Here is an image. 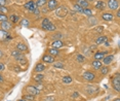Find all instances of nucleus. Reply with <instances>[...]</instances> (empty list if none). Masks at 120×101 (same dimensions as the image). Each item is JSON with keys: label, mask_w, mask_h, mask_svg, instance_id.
Listing matches in <instances>:
<instances>
[{"label": "nucleus", "mask_w": 120, "mask_h": 101, "mask_svg": "<svg viewBox=\"0 0 120 101\" xmlns=\"http://www.w3.org/2000/svg\"><path fill=\"white\" fill-rule=\"evenodd\" d=\"M68 15V7L66 5H61V6L56 8V16L59 18H65Z\"/></svg>", "instance_id": "obj_1"}, {"label": "nucleus", "mask_w": 120, "mask_h": 101, "mask_svg": "<svg viewBox=\"0 0 120 101\" xmlns=\"http://www.w3.org/2000/svg\"><path fill=\"white\" fill-rule=\"evenodd\" d=\"M112 86H113V89H115L117 92H120V76L118 73L115 75V77L112 81Z\"/></svg>", "instance_id": "obj_2"}, {"label": "nucleus", "mask_w": 120, "mask_h": 101, "mask_svg": "<svg viewBox=\"0 0 120 101\" xmlns=\"http://www.w3.org/2000/svg\"><path fill=\"white\" fill-rule=\"evenodd\" d=\"M24 6H25L26 9H28V10H30V12H33L35 9L38 8L36 3H35V1H33V0H31V1H29V2H27V3L24 5Z\"/></svg>", "instance_id": "obj_3"}, {"label": "nucleus", "mask_w": 120, "mask_h": 101, "mask_svg": "<svg viewBox=\"0 0 120 101\" xmlns=\"http://www.w3.org/2000/svg\"><path fill=\"white\" fill-rule=\"evenodd\" d=\"M11 55L15 57V60H18V61H24V59H25V56L23 55V53H21L20 51H15L13 50L11 52Z\"/></svg>", "instance_id": "obj_4"}, {"label": "nucleus", "mask_w": 120, "mask_h": 101, "mask_svg": "<svg viewBox=\"0 0 120 101\" xmlns=\"http://www.w3.org/2000/svg\"><path fill=\"white\" fill-rule=\"evenodd\" d=\"M118 6H119V4L117 0H109L108 1V7L111 10H117L118 9Z\"/></svg>", "instance_id": "obj_5"}, {"label": "nucleus", "mask_w": 120, "mask_h": 101, "mask_svg": "<svg viewBox=\"0 0 120 101\" xmlns=\"http://www.w3.org/2000/svg\"><path fill=\"white\" fill-rule=\"evenodd\" d=\"M26 91L29 93V94H31V95H33V96H35V95H38L39 94V90H38L36 87H34V86H28L26 88Z\"/></svg>", "instance_id": "obj_6"}, {"label": "nucleus", "mask_w": 120, "mask_h": 101, "mask_svg": "<svg viewBox=\"0 0 120 101\" xmlns=\"http://www.w3.org/2000/svg\"><path fill=\"white\" fill-rule=\"evenodd\" d=\"M10 36L9 33L7 31H4V30H0V41H5V40H9Z\"/></svg>", "instance_id": "obj_7"}, {"label": "nucleus", "mask_w": 120, "mask_h": 101, "mask_svg": "<svg viewBox=\"0 0 120 101\" xmlns=\"http://www.w3.org/2000/svg\"><path fill=\"white\" fill-rule=\"evenodd\" d=\"M83 77L85 78L86 81H94L95 78V74L92 71H85L83 73Z\"/></svg>", "instance_id": "obj_8"}, {"label": "nucleus", "mask_w": 120, "mask_h": 101, "mask_svg": "<svg viewBox=\"0 0 120 101\" xmlns=\"http://www.w3.org/2000/svg\"><path fill=\"white\" fill-rule=\"evenodd\" d=\"M58 6V0H49L47 2V8L49 10H53Z\"/></svg>", "instance_id": "obj_9"}, {"label": "nucleus", "mask_w": 120, "mask_h": 101, "mask_svg": "<svg viewBox=\"0 0 120 101\" xmlns=\"http://www.w3.org/2000/svg\"><path fill=\"white\" fill-rule=\"evenodd\" d=\"M0 26H1V29H2V30H4V31H8V30L11 29V24H10L8 21L1 22Z\"/></svg>", "instance_id": "obj_10"}, {"label": "nucleus", "mask_w": 120, "mask_h": 101, "mask_svg": "<svg viewBox=\"0 0 120 101\" xmlns=\"http://www.w3.org/2000/svg\"><path fill=\"white\" fill-rule=\"evenodd\" d=\"M17 50L20 51L21 53H23V52H27V51H28V46H27L24 42H19L18 45H17Z\"/></svg>", "instance_id": "obj_11"}, {"label": "nucleus", "mask_w": 120, "mask_h": 101, "mask_svg": "<svg viewBox=\"0 0 120 101\" xmlns=\"http://www.w3.org/2000/svg\"><path fill=\"white\" fill-rule=\"evenodd\" d=\"M113 59H114V56L113 55H109V56H105L103 59V62L105 65H109L113 62Z\"/></svg>", "instance_id": "obj_12"}, {"label": "nucleus", "mask_w": 120, "mask_h": 101, "mask_svg": "<svg viewBox=\"0 0 120 101\" xmlns=\"http://www.w3.org/2000/svg\"><path fill=\"white\" fill-rule=\"evenodd\" d=\"M102 62L100 61V60H94V61H92V63H91V66L95 70H100L101 69V67H102Z\"/></svg>", "instance_id": "obj_13"}, {"label": "nucleus", "mask_w": 120, "mask_h": 101, "mask_svg": "<svg viewBox=\"0 0 120 101\" xmlns=\"http://www.w3.org/2000/svg\"><path fill=\"white\" fill-rule=\"evenodd\" d=\"M42 60L44 62H46V63H53L54 58H53V56H51V55H45V56H43Z\"/></svg>", "instance_id": "obj_14"}, {"label": "nucleus", "mask_w": 120, "mask_h": 101, "mask_svg": "<svg viewBox=\"0 0 120 101\" xmlns=\"http://www.w3.org/2000/svg\"><path fill=\"white\" fill-rule=\"evenodd\" d=\"M106 52H98V53H95L94 54V59L95 60H102V59H104V57H105V55H106Z\"/></svg>", "instance_id": "obj_15"}, {"label": "nucleus", "mask_w": 120, "mask_h": 101, "mask_svg": "<svg viewBox=\"0 0 120 101\" xmlns=\"http://www.w3.org/2000/svg\"><path fill=\"white\" fill-rule=\"evenodd\" d=\"M76 4H78L79 6H81L82 8H87L88 7V2L85 1V0H77V3Z\"/></svg>", "instance_id": "obj_16"}, {"label": "nucleus", "mask_w": 120, "mask_h": 101, "mask_svg": "<svg viewBox=\"0 0 120 101\" xmlns=\"http://www.w3.org/2000/svg\"><path fill=\"white\" fill-rule=\"evenodd\" d=\"M51 45H52L53 48H62V46L64 45V43H63L62 40H54V41L51 43Z\"/></svg>", "instance_id": "obj_17"}, {"label": "nucleus", "mask_w": 120, "mask_h": 101, "mask_svg": "<svg viewBox=\"0 0 120 101\" xmlns=\"http://www.w3.org/2000/svg\"><path fill=\"white\" fill-rule=\"evenodd\" d=\"M102 18H103V20H104V21H108V22H110V21H113L114 16H113V15H111V13H104V15L102 16Z\"/></svg>", "instance_id": "obj_18"}, {"label": "nucleus", "mask_w": 120, "mask_h": 101, "mask_svg": "<svg viewBox=\"0 0 120 101\" xmlns=\"http://www.w3.org/2000/svg\"><path fill=\"white\" fill-rule=\"evenodd\" d=\"M108 40V37L107 36H100L97 38V40H95V43L97 44H101V43H104L106 42Z\"/></svg>", "instance_id": "obj_19"}, {"label": "nucleus", "mask_w": 120, "mask_h": 101, "mask_svg": "<svg viewBox=\"0 0 120 101\" xmlns=\"http://www.w3.org/2000/svg\"><path fill=\"white\" fill-rule=\"evenodd\" d=\"M105 6H106V4H105L104 1H98L97 3H95V7L100 10H103L104 8H105Z\"/></svg>", "instance_id": "obj_20"}, {"label": "nucleus", "mask_w": 120, "mask_h": 101, "mask_svg": "<svg viewBox=\"0 0 120 101\" xmlns=\"http://www.w3.org/2000/svg\"><path fill=\"white\" fill-rule=\"evenodd\" d=\"M76 60H77V62H79V63H84V62H85V57H84L82 54H78V55L76 56Z\"/></svg>", "instance_id": "obj_21"}, {"label": "nucleus", "mask_w": 120, "mask_h": 101, "mask_svg": "<svg viewBox=\"0 0 120 101\" xmlns=\"http://www.w3.org/2000/svg\"><path fill=\"white\" fill-rule=\"evenodd\" d=\"M45 69V66L43 64H37L36 65V67H35V71L36 72H41V71H43V70Z\"/></svg>", "instance_id": "obj_22"}, {"label": "nucleus", "mask_w": 120, "mask_h": 101, "mask_svg": "<svg viewBox=\"0 0 120 101\" xmlns=\"http://www.w3.org/2000/svg\"><path fill=\"white\" fill-rule=\"evenodd\" d=\"M72 77H71L70 75H66V76H64L63 77V83L64 84H66V85H68V84H71L72 83Z\"/></svg>", "instance_id": "obj_23"}, {"label": "nucleus", "mask_w": 120, "mask_h": 101, "mask_svg": "<svg viewBox=\"0 0 120 101\" xmlns=\"http://www.w3.org/2000/svg\"><path fill=\"white\" fill-rule=\"evenodd\" d=\"M9 20L11 21V23L15 24V23H18V22H19V20H20V17H19L18 15H11L9 17Z\"/></svg>", "instance_id": "obj_24"}, {"label": "nucleus", "mask_w": 120, "mask_h": 101, "mask_svg": "<svg viewBox=\"0 0 120 101\" xmlns=\"http://www.w3.org/2000/svg\"><path fill=\"white\" fill-rule=\"evenodd\" d=\"M42 29H44V30H46V31H54L56 30V26L53 25L52 23H50L49 25H47V26H45L44 28H42Z\"/></svg>", "instance_id": "obj_25"}, {"label": "nucleus", "mask_w": 120, "mask_h": 101, "mask_svg": "<svg viewBox=\"0 0 120 101\" xmlns=\"http://www.w3.org/2000/svg\"><path fill=\"white\" fill-rule=\"evenodd\" d=\"M51 23L50 20L48 18H44L43 19V21H42V23H41V27L42 28H44L45 26H47V25H49V24Z\"/></svg>", "instance_id": "obj_26"}, {"label": "nucleus", "mask_w": 120, "mask_h": 101, "mask_svg": "<svg viewBox=\"0 0 120 101\" xmlns=\"http://www.w3.org/2000/svg\"><path fill=\"white\" fill-rule=\"evenodd\" d=\"M48 52H49V55H51V56H56V55H59V53H60L58 51V48H49Z\"/></svg>", "instance_id": "obj_27"}, {"label": "nucleus", "mask_w": 120, "mask_h": 101, "mask_svg": "<svg viewBox=\"0 0 120 101\" xmlns=\"http://www.w3.org/2000/svg\"><path fill=\"white\" fill-rule=\"evenodd\" d=\"M21 26L22 27H29L30 26V22L27 20V19H23L21 21Z\"/></svg>", "instance_id": "obj_28"}, {"label": "nucleus", "mask_w": 120, "mask_h": 101, "mask_svg": "<svg viewBox=\"0 0 120 101\" xmlns=\"http://www.w3.org/2000/svg\"><path fill=\"white\" fill-rule=\"evenodd\" d=\"M46 2H47V0H37L35 3H36V5H37V7H40V6H43Z\"/></svg>", "instance_id": "obj_29"}, {"label": "nucleus", "mask_w": 120, "mask_h": 101, "mask_svg": "<svg viewBox=\"0 0 120 101\" xmlns=\"http://www.w3.org/2000/svg\"><path fill=\"white\" fill-rule=\"evenodd\" d=\"M74 9H75V12H77L78 13H82L83 12V8L81 6H79L78 4H75L74 5Z\"/></svg>", "instance_id": "obj_30"}, {"label": "nucleus", "mask_w": 120, "mask_h": 101, "mask_svg": "<svg viewBox=\"0 0 120 101\" xmlns=\"http://www.w3.org/2000/svg\"><path fill=\"white\" fill-rule=\"evenodd\" d=\"M82 13L86 15L87 17H91V16H92V12H91V10L89 8H83V12Z\"/></svg>", "instance_id": "obj_31"}, {"label": "nucleus", "mask_w": 120, "mask_h": 101, "mask_svg": "<svg viewBox=\"0 0 120 101\" xmlns=\"http://www.w3.org/2000/svg\"><path fill=\"white\" fill-rule=\"evenodd\" d=\"M108 72H109V68H108L107 66H105V67H101V73H102L103 75H106Z\"/></svg>", "instance_id": "obj_32"}, {"label": "nucleus", "mask_w": 120, "mask_h": 101, "mask_svg": "<svg viewBox=\"0 0 120 101\" xmlns=\"http://www.w3.org/2000/svg\"><path fill=\"white\" fill-rule=\"evenodd\" d=\"M43 77H44V76H43V74H40V73H38L37 75L34 76V80L36 81H41L43 80Z\"/></svg>", "instance_id": "obj_33"}, {"label": "nucleus", "mask_w": 120, "mask_h": 101, "mask_svg": "<svg viewBox=\"0 0 120 101\" xmlns=\"http://www.w3.org/2000/svg\"><path fill=\"white\" fill-rule=\"evenodd\" d=\"M53 67H56V68H64L65 65L63 64L62 62H56V63L53 64Z\"/></svg>", "instance_id": "obj_34"}, {"label": "nucleus", "mask_w": 120, "mask_h": 101, "mask_svg": "<svg viewBox=\"0 0 120 101\" xmlns=\"http://www.w3.org/2000/svg\"><path fill=\"white\" fill-rule=\"evenodd\" d=\"M8 18L6 17V15H3V13H0V23L1 22H4V21H7Z\"/></svg>", "instance_id": "obj_35"}, {"label": "nucleus", "mask_w": 120, "mask_h": 101, "mask_svg": "<svg viewBox=\"0 0 120 101\" xmlns=\"http://www.w3.org/2000/svg\"><path fill=\"white\" fill-rule=\"evenodd\" d=\"M62 37H63L62 33H56V35H53V36H52V38H53V39H56V40H61Z\"/></svg>", "instance_id": "obj_36"}, {"label": "nucleus", "mask_w": 120, "mask_h": 101, "mask_svg": "<svg viewBox=\"0 0 120 101\" xmlns=\"http://www.w3.org/2000/svg\"><path fill=\"white\" fill-rule=\"evenodd\" d=\"M24 99L25 100H34V96L33 95H31V94H28V95H25V96H24Z\"/></svg>", "instance_id": "obj_37"}, {"label": "nucleus", "mask_w": 120, "mask_h": 101, "mask_svg": "<svg viewBox=\"0 0 120 101\" xmlns=\"http://www.w3.org/2000/svg\"><path fill=\"white\" fill-rule=\"evenodd\" d=\"M7 12H8V9H7V7L5 6H0V13H6Z\"/></svg>", "instance_id": "obj_38"}, {"label": "nucleus", "mask_w": 120, "mask_h": 101, "mask_svg": "<svg viewBox=\"0 0 120 101\" xmlns=\"http://www.w3.org/2000/svg\"><path fill=\"white\" fill-rule=\"evenodd\" d=\"M7 2H8L7 0H0V6H5Z\"/></svg>", "instance_id": "obj_39"}, {"label": "nucleus", "mask_w": 120, "mask_h": 101, "mask_svg": "<svg viewBox=\"0 0 120 101\" xmlns=\"http://www.w3.org/2000/svg\"><path fill=\"white\" fill-rule=\"evenodd\" d=\"M53 100H54V97L53 96H50V97L45 98V101H53Z\"/></svg>", "instance_id": "obj_40"}, {"label": "nucleus", "mask_w": 120, "mask_h": 101, "mask_svg": "<svg viewBox=\"0 0 120 101\" xmlns=\"http://www.w3.org/2000/svg\"><path fill=\"white\" fill-rule=\"evenodd\" d=\"M33 12L35 13V16H37V17H38V16H39V15H40V10H39V9H38V8H37V9H35V10H34V12Z\"/></svg>", "instance_id": "obj_41"}, {"label": "nucleus", "mask_w": 120, "mask_h": 101, "mask_svg": "<svg viewBox=\"0 0 120 101\" xmlns=\"http://www.w3.org/2000/svg\"><path fill=\"white\" fill-rule=\"evenodd\" d=\"M3 70H4V64L0 63V71H3Z\"/></svg>", "instance_id": "obj_42"}, {"label": "nucleus", "mask_w": 120, "mask_h": 101, "mask_svg": "<svg viewBox=\"0 0 120 101\" xmlns=\"http://www.w3.org/2000/svg\"><path fill=\"white\" fill-rule=\"evenodd\" d=\"M78 95H79V94H78V93H77V92H75V93H74V94H73V95H72V97H73V98H76V97H78Z\"/></svg>", "instance_id": "obj_43"}, {"label": "nucleus", "mask_w": 120, "mask_h": 101, "mask_svg": "<svg viewBox=\"0 0 120 101\" xmlns=\"http://www.w3.org/2000/svg\"><path fill=\"white\" fill-rule=\"evenodd\" d=\"M97 48V45H91L90 48H89V50H91V51H94V50H95Z\"/></svg>", "instance_id": "obj_44"}, {"label": "nucleus", "mask_w": 120, "mask_h": 101, "mask_svg": "<svg viewBox=\"0 0 120 101\" xmlns=\"http://www.w3.org/2000/svg\"><path fill=\"white\" fill-rule=\"evenodd\" d=\"M47 10H48V9H47V8H46V7H44V8H43V9H42V12H44V13H46V12H47Z\"/></svg>", "instance_id": "obj_45"}, {"label": "nucleus", "mask_w": 120, "mask_h": 101, "mask_svg": "<svg viewBox=\"0 0 120 101\" xmlns=\"http://www.w3.org/2000/svg\"><path fill=\"white\" fill-rule=\"evenodd\" d=\"M4 80H3V77H2V75L0 74V83H3Z\"/></svg>", "instance_id": "obj_46"}, {"label": "nucleus", "mask_w": 120, "mask_h": 101, "mask_svg": "<svg viewBox=\"0 0 120 101\" xmlns=\"http://www.w3.org/2000/svg\"><path fill=\"white\" fill-rule=\"evenodd\" d=\"M116 16H117V18H119V17H120V12H119V10H118V12H117Z\"/></svg>", "instance_id": "obj_47"}, {"label": "nucleus", "mask_w": 120, "mask_h": 101, "mask_svg": "<svg viewBox=\"0 0 120 101\" xmlns=\"http://www.w3.org/2000/svg\"><path fill=\"white\" fill-rule=\"evenodd\" d=\"M102 30H103L102 27H100V28H98V31H99V32H102Z\"/></svg>", "instance_id": "obj_48"}, {"label": "nucleus", "mask_w": 120, "mask_h": 101, "mask_svg": "<svg viewBox=\"0 0 120 101\" xmlns=\"http://www.w3.org/2000/svg\"><path fill=\"white\" fill-rule=\"evenodd\" d=\"M2 55H3V54H2V52L0 51V58H1V57H2Z\"/></svg>", "instance_id": "obj_49"}, {"label": "nucleus", "mask_w": 120, "mask_h": 101, "mask_svg": "<svg viewBox=\"0 0 120 101\" xmlns=\"http://www.w3.org/2000/svg\"><path fill=\"white\" fill-rule=\"evenodd\" d=\"M114 101H120V99H119V98H117V99H115Z\"/></svg>", "instance_id": "obj_50"}, {"label": "nucleus", "mask_w": 120, "mask_h": 101, "mask_svg": "<svg viewBox=\"0 0 120 101\" xmlns=\"http://www.w3.org/2000/svg\"><path fill=\"white\" fill-rule=\"evenodd\" d=\"M85 1H87V2H89V1H94V0H85Z\"/></svg>", "instance_id": "obj_51"}, {"label": "nucleus", "mask_w": 120, "mask_h": 101, "mask_svg": "<svg viewBox=\"0 0 120 101\" xmlns=\"http://www.w3.org/2000/svg\"><path fill=\"white\" fill-rule=\"evenodd\" d=\"M18 101H27V100H25V99H23V100H18Z\"/></svg>", "instance_id": "obj_52"}]
</instances>
